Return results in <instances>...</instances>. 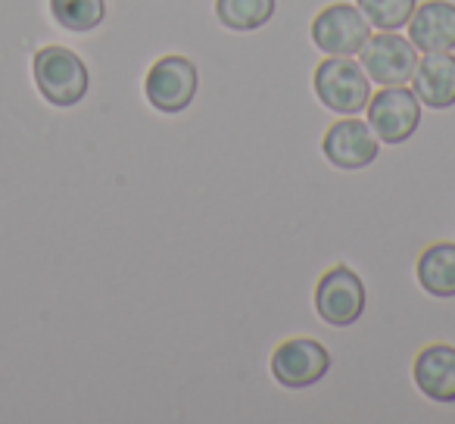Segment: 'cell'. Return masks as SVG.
<instances>
[{
  "mask_svg": "<svg viewBox=\"0 0 455 424\" xmlns=\"http://www.w3.org/2000/svg\"><path fill=\"white\" fill-rule=\"evenodd\" d=\"M359 63L374 84H384V88L405 84L415 76L418 47L409 38H403V35L380 32L365 41V47L359 51Z\"/></svg>",
  "mask_w": 455,
  "mask_h": 424,
  "instance_id": "obj_7",
  "label": "cell"
},
{
  "mask_svg": "<svg viewBox=\"0 0 455 424\" xmlns=\"http://www.w3.org/2000/svg\"><path fill=\"white\" fill-rule=\"evenodd\" d=\"M331 372V353L312 337H291L272 353V374L281 387L306 390Z\"/></svg>",
  "mask_w": 455,
  "mask_h": 424,
  "instance_id": "obj_8",
  "label": "cell"
},
{
  "mask_svg": "<svg viewBox=\"0 0 455 424\" xmlns=\"http://www.w3.org/2000/svg\"><path fill=\"white\" fill-rule=\"evenodd\" d=\"M411 91L430 109L455 107V57L446 53H424L418 57L415 76H411Z\"/></svg>",
  "mask_w": 455,
  "mask_h": 424,
  "instance_id": "obj_12",
  "label": "cell"
},
{
  "mask_svg": "<svg viewBox=\"0 0 455 424\" xmlns=\"http://www.w3.org/2000/svg\"><path fill=\"white\" fill-rule=\"evenodd\" d=\"M409 41L424 53L455 51V4L427 0L409 20Z\"/></svg>",
  "mask_w": 455,
  "mask_h": 424,
  "instance_id": "obj_10",
  "label": "cell"
},
{
  "mask_svg": "<svg viewBox=\"0 0 455 424\" xmlns=\"http://www.w3.org/2000/svg\"><path fill=\"white\" fill-rule=\"evenodd\" d=\"M418 284L424 293L436 300H452L455 297V244L443 241L427 247L418 256Z\"/></svg>",
  "mask_w": 455,
  "mask_h": 424,
  "instance_id": "obj_13",
  "label": "cell"
},
{
  "mask_svg": "<svg viewBox=\"0 0 455 424\" xmlns=\"http://www.w3.org/2000/svg\"><path fill=\"white\" fill-rule=\"evenodd\" d=\"M196 88H200V76H196V66L188 57H163L150 66L144 82V94L150 100L153 109L165 116L184 113V109L194 103Z\"/></svg>",
  "mask_w": 455,
  "mask_h": 424,
  "instance_id": "obj_4",
  "label": "cell"
},
{
  "mask_svg": "<svg viewBox=\"0 0 455 424\" xmlns=\"http://www.w3.org/2000/svg\"><path fill=\"white\" fill-rule=\"evenodd\" d=\"M355 7L362 10L368 22L380 32H396V28L409 26L411 13H415V0H355Z\"/></svg>",
  "mask_w": 455,
  "mask_h": 424,
  "instance_id": "obj_16",
  "label": "cell"
},
{
  "mask_svg": "<svg viewBox=\"0 0 455 424\" xmlns=\"http://www.w3.org/2000/svg\"><path fill=\"white\" fill-rule=\"evenodd\" d=\"M315 97L324 109L337 116H359L371 100V78L365 76L362 63L349 57H331L322 60L312 76Z\"/></svg>",
  "mask_w": 455,
  "mask_h": 424,
  "instance_id": "obj_2",
  "label": "cell"
},
{
  "mask_svg": "<svg viewBox=\"0 0 455 424\" xmlns=\"http://www.w3.org/2000/svg\"><path fill=\"white\" fill-rule=\"evenodd\" d=\"M32 72H35V84H38L41 97L60 109H69V107H76V103H82L91 88L88 66H84V60L78 57L76 51H69V47H60V44L41 47V51L35 53Z\"/></svg>",
  "mask_w": 455,
  "mask_h": 424,
  "instance_id": "obj_1",
  "label": "cell"
},
{
  "mask_svg": "<svg viewBox=\"0 0 455 424\" xmlns=\"http://www.w3.org/2000/svg\"><path fill=\"white\" fill-rule=\"evenodd\" d=\"M312 44L328 57H355L371 38V22L355 4H331L312 20Z\"/></svg>",
  "mask_w": 455,
  "mask_h": 424,
  "instance_id": "obj_5",
  "label": "cell"
},
{
  "mask_svg": "<svg viewBox=\"0 0 455 424\" xmlns=\"http://www.w3.org/2000/svg\"><path fill=\"white\" fill-rule=\"evenodd\" d=\"M315 312L331 328H349L365 312V284L349 266H334L315 284Z\"/></svg>",
  "mask_w": 455,
  "mask_h": 424,
  "instance_id": "obj_6",
  "label": "cell"
},
{
  "mask_svg": "<svg viewBox=\"0 0 455 424\" xmlns=\"http://www.w3.org/2000/svg\"><path fill=\"white\" fill-rule=\"evenodd\" d=\"M51 13L66 32H94L107 20V0H51Z\"/></svg>",
  "mask_w": 455,
  "mask_h": 424,
  "instance_id": "obj_15",
  "label": "cell"
},
{
  "mask_svg": "<svg viewBox=\"0 0 455 424\" xmlns=\"http://www.w3.org/2000/svg\"><path fill=\"white\" fill-rule=\"evenodd\" d=\"M368 125L380 144H405L421 125V100L405 84H390L368 100Z\"/></svg>",
  "mask_w": 455,
  "mask_h": 424,
  "instance_id": "obj_3",
  "label": "cell"
},
{
  "mask_svg": "<svg viewBox=\"0 0 455 424\" xmlns=\"http://www.w3.org/2000/svg\"><path fill=\"white\" fill-rule=\"evenodd\" d=\"M278 10L275 0H215V16L231 32H256L268 26Z\"/></svg>",
  "mask_w": 455,
  "mask_h": 424,
  "instance_id": "obj_14",
  "label": "cell"
},
{
  "mask_svg": "<svg viewBox=\"0 0 455 424\" xmlns=\"http://www.w3.org/2000/svg\"><path fill=\"white\" fill-rule=\"evenodd\" d=\"M322 150L331 165L355 172V169H365V165H371L374 159H378L380 140H378V134L371 132L368 122L355 119V116H343L340 122H334V125L324 132Z\"/></svg>",
  "mask_w": 455,
  "mask_h": 424,
  "instance_id": "obj_9",
  "label": "cell"
},
{
  "mask_svg": "<svg viewBox=\"0 0 455 424\" xmlns=\"http://www.w3.org/2000/svg\"><path fill=\"white\" fill-rule=\"evenodd\" d=\"M418 390L434 403H455V347L449 343H430L415 356L411 365Z\"/></svg>",
  "mask_w": 455,
  "mask_h": 424,
  "instance_id": "obj_11",
  "label": "cell"
}]
</instances>
